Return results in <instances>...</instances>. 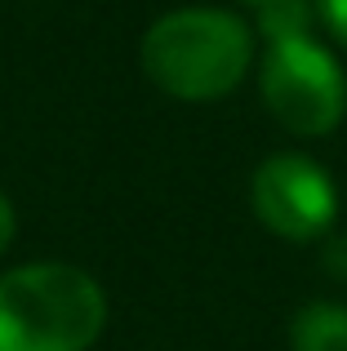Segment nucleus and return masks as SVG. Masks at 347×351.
Here are the masks:
<instances>
[{
  "instance_id": "20e7f679",
  "label": "nucleus",
  "mask_w": 347,
  "mask_h": 351,
  "mask_svg": "<svg viewBox=\"0 0 347 351\" xmlns=\"http://www.w3.org/2000/svg\"><path fill=\"white\" fill-rule=\"evenodd\" d=\"M250 205L272 236L303 245L330 232V223L339 218V191L312 156L280 152L254 169Z\"/></svg>"
},
{
  "instance_id": "39448f33",
  "label": "nucleus",
  "mask_w": 347,
  "mask_h": 351,
  "mask_svg": "<svg viewBox=\"0 0 347 351\" xmlns=\"http://www.w3.org/2000/svg\"><path fill=\"white\" fill-rule=\"evenodd\" d=\"M294 351H347V307L343 302H307L289 325Z\"/></svg>"
},
{
  "instance_id": "6e6552de",
  "label": "nucleus",
  "mask_w": 347,
  "mask_h": 351,
  "mask_svg": "<svg viewBox=\"0 0 347 351\" xmlns=\"http://www.w3.org/2000/svg\"><path fill=\"white\" fill-rule=\"evenodd\" d=\"M245 5H254V9H263V5H276V0H245Z\"/></svg>"
},
{
  "instance_id": "0eeeda50",
  "label": "nucleus",
  "mask_w": 347,
  "mask_h": 351,
  "mask_svg": "<svg viewBox=\"0 0 347 351\" xmlns=\"http://www.w3.org/2000/svg\"><path fill=\"white\" fill-rule=\"evenodd\" d=\"M14 232H18V214H14V205H9V196L0 191V254L14 245Z\"/></svg>"
},
{
  "instance_id": "7ed1b4c3",
  "label": "nucleus",
  "mask_w": 347,
  "mask_h": 351,
  "mask_svg": "<svg viewBox=\"0 0 347 351\" xmlns=\"http://www.w3.org/2000/svg\"><path fill=\"white\" fill-rule=\"evenodd\" d=\"M259 85L276 125L298 138L330 134L347 112V76L312 32L267 36Z\"/></svg>"
},
{
  "instance_id": "423d86ee",
  "label": "nucleus",
  "mask_w": 347,
  "mask_h": 351,
  "mask_svg": "<svg viewBox=\"0 0 347 351\" xmlns=\"http://www.w3.org/2000/svg\"><path fill=\"white\" fill-rule=\"evenodd\" d=\"M312 5H316V18L325 23V32L347 45V0H312Z\"/></svg>"
},
{
  "instance_id": "f03ea898",
  "label": "nucleus",
  "mask_w": 347,
  "mask_h": 351,
  "mask_svg": "<svg viewBox=\"0 0 347 351\" xmlns=\"http://www.w3.org/2000/svg\"><path fill=\"white\" fill-rule=\"evenodd\" d=\"M107 325V293L71 263H27L0 276V351H89Z\"/></svg>"
},
{
  "instance_id": "f257e3e1",
  "label": "nucleus",
  "mask_w": 347,
  "mask_h": 351,
  "mask_svg": "<svg viewBox=\"0 0 347 351\" xmlns=\"http://www.w3.org/2000/svg\"><path fill=\"white\" fill-rule=\"evenodd\" d=\"M139 62L160 94L182 103H209L245 80L254 62V32L232 9H174L147 27Z\"/></svg>"
}]
</instances>
